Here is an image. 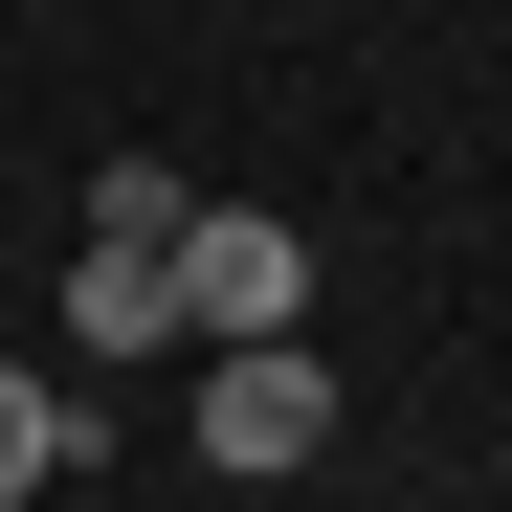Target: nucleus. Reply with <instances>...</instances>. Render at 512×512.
Returning a JSON list of instances; mask_svg holds the SVG:
<instances>
[{
	"mask_svg": "<svg viewBox=\"0 0 512 512\" xmlns=\"http://www.w3.org/2000/svg\"><path fill=\"white\" fill-rule=\"evenodd\" d=\"M201 334H312V245L245 201H179V357Z\"/></svg>",
	"mask_w": 512,
	"mask_h": 512,
	"instance_id": "obj_2",
	"label": "nucleus"
},
{
	"mask_svg": "<svg viewBox=\"0 0 512 512\" xmlns=\"http://www.w3.org/2000/svg\"><path fill=\"white\" fill-rule=\"evenodd\" d=\"M90 446H112V401H67V379H23V357H0V512H23V490H67Z\"/></svg>",
	"mask_w": 512,
	"mask_h": 512,
	"instance_id": "obj_4",
	"label": "nucleus"
},
{
	"mask_svg": "<svg viewBox=\"0 0 512 512\" xmlns=\"http://www.w3.org/2000/svg\"><path fill=\"white\" fill-rule=\"evenodd\" d=\"M179 423H201L223 490H290V468L334 446V357H312V334H201V401H179Z\"/></svg>",
	"mask_w": 512,
	"mask_h": 512,
	"instance_id": "obj_1",
	"label": "nucleus"
},
{
	"mask_svg": "<svg viewBox=\"0 0 512 512\" xmlns=\"http://www.w3.org/2000/svg\"><path fill=\"white\" fill-rule=\"evenodd\" d=\"M67 357H179V245H90L67 223Z\"/></svg>",
	"mask_w": 512,
	"mask_h": 512,
	"instance_id": "obj_3",
	"label": "nucleus"
},
{
	"mask_svg": "<svg viewBox=\"0 0 512 512\" xmlns=\"http://www.w3.org/2000/svg\"><path fill=\"white\" fill-rule=\"evenodd\" d=\"M179 201H201L179 156H90V245H179Z\"/></svg>",
	"mask_w": 512,
	"mask_h": 512,
	"instance_id": "obj_5",
	"label": "nucleus"
}]
</instances>
